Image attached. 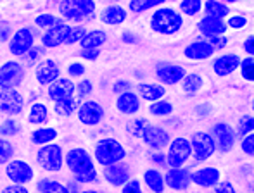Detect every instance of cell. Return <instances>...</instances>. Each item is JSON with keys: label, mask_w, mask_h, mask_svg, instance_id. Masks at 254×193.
<instances>
[{"label": "cell", "mask_w": 254, "mask_h": 193, "mask_svg": "<svg viewBox=\"0 0 254 193\" xmlns=\"http://www.w3.org/2000/svg\"><path fill=\"white\" fill-rule=\"evenodd\" d=\"M209 135L213 137L216 150H220L221 153L232 152L237 144V133L228 123H216Z\"/></svg>", "instance_id": "9c48e42d"}, {"label": "cell", "mask_w": 254, "mask_h": 193, "mask_svg": "<svg viewBox=\"0 0 254 193\" xmlns=\"http://www.w3.org/2000/svg\"><path fill=\"white\" fill-rule=\"evenodd\" d=\"M44 55H45L44 47H33L30 52L26 53V55L23 57V59H24V62H26V66H37Z\"/></svg>", "instance_id": "7dc6e473"}, {"label": "cell", "mask_w": 254, "mask_h": 193, "mask_svg": "<svg viewBox=\"0 0 254 193\" xmlns=\"http://www.w3.org/2000/svg\"><path fill=\"white\" fill-rule=\"evenodd\" d=\"M94 155L97 164L106 167L118 162H123L125 157H127V150H125V146L120 142L114 140V138H101L95 144Z\"/></svg>", "instance_id": "7a4b0ae2"}, {"label": "cell", "mask_w": 254, "mask_h": 193, "mask_svg": "<svg viewBox=\"0 0 254 193\" xmlns=\"http://www.w3.org/2000/svg\"><path fill=\"white\" fill-rule=\"evenodd\" d=\"M30 138H31V144H35L38 146L54 144L57 138V130L56 128H51V126H40V128H37V130L31 131Z\"/></svg>", "instance_id": "f546056e"}, {"label": "cell", "mask_w": 254, "mask_h": 193, "mask_svg": "<svg viewBox=\"0 0 254 193\" xmlns=\"http://www.w3.org/2000/svg\"><path fill=\"white\" fill-rule=\"evenodd\" d=\"M80 193H99V192H95V190H81Z\"/></svg>", "instance_id": "e7e4bbea"}, {"label": "cell", "mask_w": 254, "mask_h": 193, "mask_svg": "<svg viewBox=\"0 0 254 193\" xmlns=\"http://www.w3.org/2000/svg\"><path fill=\"white\" fill-rule=\"evenodd\" d=\"M190 157H192V148H190L189 138H184V137L171 138L170 145H168V152H166V164L170 169L184 167Z\"/></svg>", "instance_id": "277c9868"}, {"label": "cell", "mask_w": 254, "mask_h": 193, "mask_svg": "<svg viewBox=\"0 0 254 193\" xmlns=\"http://www.w3.org/2000/svg\"><path fill=\"white\" fill-rule=\"evenodd\" d=\"M147 119H144V117H137V119H131L130 123L127 124V130L128 133L131 135V137H138L140 138L142 131H144V128L147 126Z\"/></svg>", "instance_id": "bcb514c9"}, {"label": "cell", "mask_w": 254, "mask_h": 193, "mask_svg": "<svg viewBox=\"0 0 254 193\" xmlns=\"http://www.w3.org/2000/svg\"><path fill=\"white\" fill-rule=\"evenodd\" d=\"M35 78L40 85H51L57 78H61V69L57 62L52 59H42L40 62L35 66Z\"/></svg>", "instance_id": "7402d4cb"}, {"label": "cell", "mask_w": 254, "mask_h": 193, "mask_svg": "<svg viewBox=\"0 0 254 193\" xmlns=\"http://www.w3.org/2000/svg\"><path fill=\"white\" fill-rule=\"evenodd\" d=\"M178 9H180L182 16H197V14L202 12V2L201 0H182L178 3Z\"/></svg>", "instance_id": "74e56055"}, {"label": "cell", "mask_w": 254, "mask_h": 193, "mask_svg": "<svg viewBox=\"0 0 254 193\" xmlns=\"http://www.w3.org/2000/svg\"><path fill=\"white\" fill-rule=\"evenodd\" d=\"M107 42V33L104 30L87 31L83 40L80 42L81 50H101V47Z\"/></svg>", "instance_id": "f1b7e54d"}, {"label": "cell", "mask_w": 254, "mask_h": 193, "mask_svg": "<svg viewBox=\"0 0 254 193\" xmlns=\"http://www.w3.org/2000/svg\"><path fill=\"white\" fill-rule=\"evenodd\" d=\"M14 157V145L5 138H0V166H5Z\"/></svg>", "instance_id": "ee69618b"}, {"label": "cell", "mask_w": 254, "mask_h": 193, "mask_svg": "<svg viewBox=\"0 0 254 193\" xmlns=\"http://www.w3.org/2000/svg\"><path fill=\"white\" fill-rule=\"evenodd\" d=\"M37 162L47 173H59L64 166V152L61 145L49 144L40 146L37 152Z\"/></svg>", "instance_id": "5b68a950"}, {"label": "cell", "mask_w": 254, "mask_h": 193, "mask_svg": "<svg viewBox=\"0 0 254 193\" xmlns=\"http://www.w3.org/2000/svg\"><path fill=\"white\" fill-rule=\"evenodd\" d=\"M254 130V117L253 114H244V116L239 119L237 123V131L235 133L239 135V137H248V135H251Z\"/></svg>", "instance_id": "b9f144b4"}, {"label": "cell", "mask_w": 254, "mask_h": 193, "mask_svg": "<svg viewBox=\"0 0 254 193\" xmlns=\"http://www.w3.org/2000/svg\"><path fill=\"white\" fill-rule=\"evenodd\" d=\"M213 193H237L232 181H220L216 187L213 188Z\"/></svg>", "instance_id": "9f6ffc18"}, {"label": "cell", "mask_w": 254, "mask_h": 193, "mask_svg": "<svg viewBox=\"0 0 254 193\" xmlns=\"http://www.w3.org/2000/svg\"><path fill=\"white\" fill-rule=\"evenodd\" d=\"M64 164H66L67 169H69L74 176L83 174L95 167L94 157H92L90 152L85 150L83 146H74V148L67 150V153L64 155Z\"/></svg>", "instance_id": "52a82bcc"}, {"label": "cell", "mask_w": 254, "mask_h": 193, "mask_svg": "<svg viewBox=\"0 0 254 193\" xmlns=\"http://www.w3.org/2000/svg\"><path fill=\"white\" fill-rule=\"evenodd\" d=\"M189 142H190L192 157H194L195 162H206L216 152V145H214L213 137L209 133H206V131H195V133H192Z\"/></svg>", "instance_id": "8992f818"}, {"label": "cell", "mask_w": 254, "mask_h": 193, "mask_svg": "<svg viewBox=\"0 0 254 193\" xmlns=\"http://www.w3.org/2000/svg\"><path fill=\"white\" fill-rule=\"evenodd\" d=\"M10 37H12V28L7 23H0V44H9Z\"/></svg>", "instance_id": "6f0895ef"}, {"label": "cell", "mask_w": 254, "mask_h": 193, "mask_svg": "<svg viewBox=\"0 0 254 193\" xmlns=\"http://www.w3.org/2000/svg\"><path fill=\"white\" fill-rule=\"evenodd\" d=\"M80 55L85 60H97L99 55H101V50H81Z\"/></svg>", "instance_id": "6125c7cd"}, {"label": "cell", "mask_w": 254, "mask_h": 193, "mask_svg": "<svg viewBox=\"0 0 254 193\" xmlns=\"http://www.w3.org/2000/svg\"><path fill=\"white\" fill-rule=\"evenodd\" d=\"M102 176L111 187L114 188H121L131 180L130 174V167L127 166L125 162H118L113 164V166H106L102 171Z\"/></svg>", "instance_id": "e0dca14e"}, {"label": "cell", "mask_w": 254, "mask_h": 193, "mask_svg": "<svg viewBox=\"0 0 254 193\" xmlns=\"http://www.w3.org/2000/svg\"><path fill=\"white\" fill-rule=\"evenodd\" d=\"M99 19L102 21L107 26H118V24H123L128 19V10L123 5H118V3H111L106 5L99 14Z\"/></svg>", "instance_id": "603a6c76"}, {"label": "cell", "mask_w": 254, "mask_h": 193, "mask_svg": "<svg viewBox=\"0 0 254 193\" xmlns=\"http://www.w3.org/2000/svg\"><path fill=\"white\" fill-rule=\"evenodd\" d=\"M199 33L204 35V38H213V37H225L228 31L225 21L214 19V17H202L197 23Z\"/></svg>", "instance_id": "cb8c5ba5"}, {"label": "cell", "mask_w": 254, "mask_h": 193, "mask_svg": "<svg viewBox=\"0 0 254 193\" xmlns=\"http://www.w3.org/2000/svg\"><path fill=\"white\" fill-rule=\"evenodd\" d=\"M94 92V83L90 80H81L78 83H74V94L78 95V98H85Z\"/></svg>", "instance_id": "c3c4849f"}, {"label": "cell", "mask_w": 254, "mask_h": 193, "mask_svg": "<svg viewBox=\"0 0 254 193\" xmlns=\"http://www.w3.org/2000/svg\"><path fill=\"white\" fill-rule=\"evenodd\" d=\"M151 162L154 164V166L168 167V164H166V153H164V152H154V153H151Z\"/></svg>", "instance_id": "680465c9"}, {"label": "cell", "mask_w": 254, "mask_h": 193, "mask_svg": "<svg viewBox=\"0 0 254 193\" xmlns=\"http://www.w3.org/2000/svg\"><path fill=\"white\" fill-rule=\"evenodd\" d=\"M49 121V107L42 102H35L28 110V123L30 124H45Z\"/></svg>", "instance_id": "d6a6232c"}, {"label": "cell", "mask_w": 254, "mask_h": 193, "mask_svg": "<svg viewBox=\"0 0 254 193\" xmlns=\"http://www.w3.org/2000/svg\"><path fill=\"white\" fill-rule=\"evenodd\" d=\"M140 98L135 92H127V94L118 95L116 98V109L125 116H133L140 110Z\"/></svg>", "instance_id": "4316f807"}, {"label": "cell", "mask_w": 254, "mask_h": 193, "mask_svg": "<svg viewBox=\"0 0 254 193\" xmlns=\"http://www.w3.org/2000/svg\"><path fill=\"white\" fill-rule=\"evenodd\" d=\"M5 174L12 185H23L26 187L35 178V171L26 160L23 159H12L5 164Z\"/></svg>", "instance_id": "30bf717a"}, {"label": "cell", "mask_w": 254, "mask_h": 193, "mask_svg": "<svg viewBox=\"0 0 254 193\" xmlns=\"http://www.w3.org/2000/svg\"><path fill=\"white\" fill-rule=\"evenodd\" d=\"M97 5L92 0H63L59 3V14L63 16V21H74V23H81V21L88 19L92 14L95 12Z\"/></svg>", "instance_id": "3957f363"}, {"label": "cell", "mask_w": 254, "mask_h": 193, "mask_svg": "<svg viewBox=\"0 0 254 193\" xmlns=\"http://www.w3.org/2000/svg\"><path fill=\"white\" fill-rule=\"evenodd\" d=\"M239 71H241L242 80H246L248 83L254 81V57H248L241 59V64H239Z\"/></svg>", "instance_id": "ab89813d"}, {"label": "cell", "mask_w": 254, "mask_h": 193, "mask_svg": "<svg viewBox=\"0 0 254 193\" xmlns=\"http://www.w3.org/2000/svg\"><path fill=\"white\" fill-rule=\"evenodd\" d=\"M241 150L246 153V155L253 157L254 155V135H248L241 140Z\"/></svg>", "instance_id": "f5cc1de1"}, {"label": "cell", "mask_w": 254, "mask_h": 193, "mask_svg": "<svg viewBox=\"0 0 254 193\" xmlns=\"http://www.w3.org/2000/svg\"><path fill=\"white\" fill-rule=\"evenodd\" d=\"M121 193H144L142 183L138 180H130L125 187H121Z\"/></svg>", "instance_id": "11a10c76"}, {"label": "cell", "mask_w": 254, "mask_h": 193, "mask_svg": "<svg viewBox=\"0 0 254 193\" xmlns=\"http://www.w3.org/2000/svg\"><path fill=\"white\" fill-rule=\"evenodd\" d=\"M78 100L74 96L71 98H66V100H61V102H56L54 103V110H56L57 116H63V117H69L73 114H76L78 110Z\"/></svg>", "instance_id": "d590c367"}, {"label": "cell", "mask_w": 254, "mask_h": 193, "mask_svg": "<svg viewBox=\"0 0 254 193\" xmlns=\"http://www.w3.org/2000/svg\"><path fill=\"white\" fill-rule=\"evenodd\" d=\"M24 80V66L17 60H7L0 66V88L17 90Z\"/></svg>", "instance_id": "ba28073f"}, {"label": "cell", "mask_w": 254, "mask_h": 193, "mask_svg": "<svg viewBox=\"0 0 254 193\" xmlns=\"http://www.w3.org/2000/svg\"><path fill=\"white\" fill-rule=\"evenodd\" d=\"M137 95L140 100L154 103V102H157V100H163L164 96H166V88L159 83H138Z\"/></svg>", "instance_id": "484cf974"}, {"label": "cell", "mask_w": 254, "mask_h": 193, "mask_svg": "<svg viewBox=\"0 0 254 193\" xmlns=\"http://www.w3.org/2000/svg\"><path fill=\"white\" fill-rule=\"evenodd\" d=\"M85 73H87V67L80 60H74V62L67 64V76H69V80L71 78H83Z\"/></svg>", "instance_id": "681fc988"}, {"label": "cell", "mask_w": 254, "mask_h": 193, "mask_svg": "<svg viewBox=\"0 0 254 193\" xmlns=\"http://www.w3.org/2000/svg\"><path fill=\"white\" fill-rule=\"evenodd\" d=\"M239 64H241V55L234 52L223 53L213 60V73L220 78H227L234 74L235 71H239Z\"/></svg>", "instance_id": "d6986e66"}, {"label": "cell", "mask_w": 254, "mask_h": 193, "mask_svg": "<svg viewBox=\"0 0 254 193\" xmlns=\"http://www.w3.org/2000/svg\"><path fill=\"white\" fill-rule=\"evenodd\" d=\"M24 109V96L17 90H2L0 88V112L9 117L19 116Z\"/></svg>", "instance_id": "9a60e30c"}, {"label": "cell", "mask_w": 254, "mask_h": 193, "mask_svg": "<svg viewBox=\"0 0 254 193\" xmlns=\"http://www.w3.org/2000/svg\"><path fill=\"white\" fill-rule=\"evenodd\" d=\"M151 30L157 35H164V37H171L177 35L184 26V16L173 7L163 5L156 9L151 16Z\"/></svg>", "instance_id": "6da1fadb"}, {"label": "cell", "mask_w": 254, "mask_h": 193, "mask_svg": "<svg viewBox=\"0 0 254 193\" xmlns=\"http://www.w3.org/2000/svg\"><path fill=\"white\" fill-rule=\"evenodd\" d=\"M202 12H204V17H214V19L225 21L232 14V9H230V5L225 2L206 0V2H202Z\"/></svg>", "instance_id": "83f0119b"}, {"label": "cell", "mask_w": 254, "mask_h": 193, "mask_svg": "<svg viewBox=\"0 0 254 193\" xmlns=\"http://www.w3.org/2000/svg\"><path fill=\"white\" fill-rule=\"evenodd\" d=\"M164 178V187H168L173 192H184L190 187V171L185 167H178V169H170L163 174Z\"/></svg>", "instance_id": "ac0fdd59"}, {"label": "cell", "mask_w": 254, "mask_h": 193, "mask_svg": "<svg viewBox=\"0 0 254 193\" xmlns=\"http://www.w3.org/2000/svg\"><path fill=\"white\" fill-rule=\"evenodd\" d=\"M187 74V69L180 64L173 62H159L156 66V78L159 80V83H163V87H173L178 85Z\"/></svg>", "instance_id": "7c38bea8"}, {"label": "cell", "mask_w": 254, "mask_h": 193, "mask_svg": "<svg viewBox=\"0 0 254 193\" xmlns=\"http://www.w3.org/2000/svg\"><path fill=\"white\" fill-rule=\"evenodd\" d=\"M221 181V171L218 167L206 166L199 167L194 173H190V183H194L199 188H214Z\"/></svg>", "instance_id": "2e32d148"}, {"label": "cell", "mask_w": 254, "mask_h": 193, "mask_svg": "<svg viewBox=\"0 0 254 193\" xmlns=\"http://www.w3.org/2000/svg\"><path fill=\"white\" fill-rule=\"evenodd\" d=\"M214 55V50L206 40H195L184 48V57L189 60H207Z\"/></svg>", "instance_id": "d4e9b609"}, {"label": "cell", "mask_w": 254, "mask_h": 193, "mask_svg": "<svg viewBox=\"0 0 254 193\" xmlns=\"http://www.w3.org/2000/svg\"><path fill=\"white\" fill-rule=\"evenodd\" d=\"M37 190L40 193H69L66 185H63L57 180H52V178H42L37 183Z\"/></svg>", "instance_id": "e575fe53"}, {"label": "cell", "mask_w": 254, "mask_h": 193, "mask_svg": "<svg viewBox=\"0 0 254 193\" xmlns=\"http://www.w3.org/2000/svg\"><path fill=\"white\" fill-rule=\"evenodd\" d=\"M63 23V17H57L54 16V14H49V12H44V14H38L37 17H35V24H37L40 30H51L54 28L56 24Z\"/></svg>", "instance_id": "f35d334b"}, {"label": "cell", "mask_w": 254, "mask_h": 193, "mask_svg": "<svg viewBox=\"0 0 254 193\" xmlns=\"http://www.w3.org/2000/svg\"><path fill=\"white\" fill-rule=\"evenodd\" d=\"M97 178H99V173H97V169L94 167V169L87 171V173L74 176V181H76V183H80V185H88V183H94V181H97Z\"/></svg>", "instance_id": "f907efd6"}, {"label": "cell", "mask_w": 254, "mask_h": 193, "mask_svg": "<svg viewBox=\"0 0 254 193\" xmlns=\"http://www.w3.org/2000/svg\"><path fill=\"white\" fill-rule=\"evenodd\" d=\"M121 40L125 42V44H128V45H133V44H137L138 42V37L137 35L133 33V31H123V33H121Z\"/></svg>", "instance_id": "94428289"}, {"label": "cell", "mask_w": 254, "mask_h": 193, "mask_svg": "<svg viewBox=\"0 0 254 193\" xmlns=\"http://www.w3.org/2000/svg\"><path fill=\"white\" fill-rule=\"evenodd\" d=\"M2 193H30V190L23 185H9V187L3 188Z\"/></svg>", "instance_id": "be15d7a7"}, {"label": "cell", "mask_w": 254, "mask_h": 193, "mask_svg": "<svg viewBox=\"0 0 254 193\" xmlns=\"http://www.w3.org/2000/svg\"><path fill=\"white\" fill-rule=\"evenodd\" d=\"M21 133V123L12 117H7L2 124H0V135L2 137H16Z\"/></svg>", "instance_id": "60d3db41"}, {"label": "cell", "mask_w": 254, "mask_h": 193, "mask_svg": "<svg viewBox=\"0 0 254 193\" xmlns=\"http://www.w3.org/2000/svg\"><path fill=\"white\" fill-rule=\"evenodd\" d=\"M47 95L54 103L61 102V100H66L74 96V81L69 78H57L54 83L49 85L47 88Z\"/></svg>", "instance_id": "44dd1931"}, {"label": "cell", "mask_w": 254, "mask_h": 193, "mask_svg": "<svg viewBox=\"0 0 254 193\" xmlns=\"http://www.w3.org/2000/svg\"><path fill=\"white\" fill-rule=\"evenodd\" d=\"M225 24H227L228 30H244L246 26H248V17L242 16V14H230V16L227 17V21H225Z\"/></svg>", "instance_id": "f6af8a7d"}, {"label": "cell", "mask_w": 254, "mask_h": 193, "mask_svg": "<svg viewBox=\"0 0 254 193\" xmlns=\"http://www.w3.org/2000/svg\"><path fill=\"white\" fill-rule=\"evenodd\" d=\"M204 40L211 45V48H213L214 52L227 48V45H228V38L227 37H213V38H204Z\"/></svg>", "instance_id": "816d5d0a"}, {"label": "cell", "mask_w": 254, "mask_h": 193, "mask_svg": "<svg viewBox=\"0 0 254 193\" xmlns=\"http://www.w3.org/2000/svg\"><path fill=\"white\" fill-rule=\"evenodd\" d=\"M87 28L83 26V24H76V26H71V31L69 35H67L66 42H64V45H74V44H80L81 40H83V37L87 35Z\"/></svg>", "instance_id": "7bdbcfd3"}, {"label": "cell", "mask_w": 254, "mask_h": 193, "mask_svg": "<svg viewBox=\"0 0 254 193\" xmlns=\"http://www.w3.org/2000/svg\"><path fill=\"white\" fill-rule=\"evenodd\" d=\"M242 48H244V52L248 53V57L254 55V35L246 37V40L242 42Z\"/></svg>", "instance_id": "91938a15"}, {"label": "cell", "mask_w": 254, "mask_h": 193, "mask_svg": "<svg viewBox=\"0 0 254 193\" xmlns=\"http://www.w3.org/2000/svg\"><path fill=\"white\" fill-rule=\"evenodd\" d=\"M35 47V35L31 28H17L9 40V52L14 57H24Z\"/></svg>", "instance_id": "8fae6325"}, {"label": "cell", "mask_w": 254, "mask_h": 193, "mask_svg": "<svg viewBox=\"0 0 254 193\" xmlns=\"http://www.w3.org/2000/svg\"><path fill=\"white\" fill-rule=\"evenodd\" d=\"M104 107L97 100H85L78 105L76 116L80 119L81 124L85 126H97L101 124V121L104 119Z\"/></svg>", "instance_id": "4fadbf2b"}, {"label": "cell", "mask_w": 254, "mask_h": 193, "mask_svg": "<svg viewBox=\"0 0 254 193\" xmlns=\"http://www.w3.org/2000/svg\"><path fill=\"white\" fill-rule=\"evenodd\" d=\"M164 5V0H130L128 3V10L133 14H142L147 10H156Z\"/></svg>", "instance_id": "836d02e7"}, {"label": "cell", "mask_w": 254, "mask_h": 193, "mask_svg": "<svg viewBox=\"0 0 254 193\" xmlns=\"http://www.w3.org/2000/svg\"><path fill=\"white\" fill-rule=\"evenodd\" d=\"M71 31V26L67 23H59L56 24L51 30H47L44 35H42V47L44 48H57L61 45H64L67 35Z\"/></svg>", "instance_id": "ffe728a7"}, {"label": "cell", "mask_w": 254, "mask_h": 193, "mask_svg": "<svg viewBox=\"0 0 254 193\" xmlns=\"http://www.w3.org/2000/svg\"><path fill=\"white\" fill-rule=\"evenodd\" d=\"M173 103L168 102L166 98L163 100H157L154 103H149V114L154 117H168L173 114Z\"/></svg>", "instance_id": "8d00e7d4"}, {"label": "cell", "mask_w": 254, "mask_h": 193, "mask_svg": "<svg viewBox=\"0 0 254 193\" xmlns=\"http://www.w3.org/2000/svg\"><path fill=\"white\" fill-rule=\"evenodd\" d=\"M140 138H142V142L152 150L168 148V145H170V142H171L170 133H168L164 128L156 126V124H147V126L144 128V131H142Z\"/></svg>", "instance_id": "5bb4252c"}, {"label": "cell", "mask_w": 254, "mask_h": 193, "mask_svg": "<svg viewBox=\"0 0 254 193\" xmlns=\"http://www.w3.org/2000/svg\"><path fill=\"white\" fill-rule=\"evenodd\" d=\"M142 180L151 193H164V178L159 169H147Z\"/></svg>", "instance_id": "4dcf8cb0"}, {"label": "cell", "mask_w": 254, "mask_h": 193, "mask_svg": "<svg viewBox=\"0 0 254 193\" xmlns=\"http://www.w3.org/2000/svg\"><path fill=\"white\" fill-rule=\"evenodd\" d=\"M180 87L185 94L194 95L204 87V78L199 73H187L184 80L180 81Z\"/></svg>", "instance_id": "1f68e13d"}, {"label": "cell", "mask_w": 254, "mask_h": 193, "mask_svg": "<svg viewBox=\"0 0 254 193\" xmlns=\"http://www.w3.org/2000/svg\"><path fill=\"white\" fill-rule=\"evenodd\" d=\"M113 92L116 95L127 94V92H131V81L128 80H118L116 83L113 85Z\"/></svg>", "instance_id": "db71d44e"}]
</instances>
